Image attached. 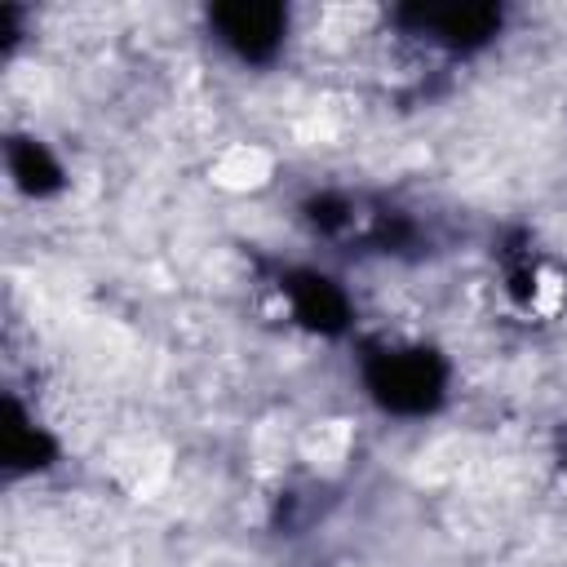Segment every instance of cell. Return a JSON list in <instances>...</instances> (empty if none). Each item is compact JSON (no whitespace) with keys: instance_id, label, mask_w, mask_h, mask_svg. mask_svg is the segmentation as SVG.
<instances>
[{"instance_id":"obj_1","label":"cell","mask_w":567,"mask_h":567,"mask_svg":"<svg viewBox=\"0 0 567 567\" xmlns=\"http://www.w3.org/2000/svg\"><path fill=\"white\" fill-rule=\"evenodd\" d=\"M368 385L372 394L394 408V412H425L439 403L443 394V368L434 354L425 350H399V354H381L368 368Z\"/></svg>"},{"instance_id":"obj_2","label":"cell","mask_w":567,"mask_h":567,"mask_svg":"<svg viewBox=\"0 0 567 567\" xmlns=\"http://www.w3.org/2000/svg\"><path fill=\"white\" fill-rule=\"evenodd\" d=\"M217 35L248 62H261L284 40V9L279 4H221L213 9Z\"/></svg>"},{"instance_id":"obj_3","label":"cell","mask_w":567,"mask_h":567,"mask_svg":"<svg viewBox=\"0 0 567 567\" xmlns=\"http://www.w3.org/2000/svg\"><path fill=\"white\" fill-rule=\"evenodd\" d=\"M421 27H430L439 40L447 44H478L496 31L501 13L487 9V4H461V9H416L412 13Z\"/></svg>"},{"instance_id":"obj_4","label":"cell","mask_w":567,"mask_h":567,"mask_svg":"<svg viewBox=\"0 0 567 567\" xmlns=\"http://www.w3.org/2000/svg\"><path fill=\"white\" fill-rule=\"evenodd\" d=\"M292 292V310L306 328H319V332H337L346 323V297L323 279V275H297L288 284Z\"/></svg>"},{"instance_id":"obj_5","label":"cell","mask_w":567,"mask_h":567,"mask_svg":"<svg viewBox=\"0 0 567 567\" xmlns=\"http://www.w3.org/2000/svg\"><path fill=\"white\" fill-rule=\"evenodd\" d=\"M9 168H13V177H18V186L22 190H31V195H40V190H53L58 186V164H53V155L40 146V142H27V137H18L13 146H9Z\"/></svg>"},{"instance_id":"obj_6","label":"cell","mask_w":567,"mask_h":567,"mask_svg":"<svg viewBox=\"0 0 567 567\" xmlns=\"http://www.w3.org/2000/svg\"><path fill=\"white\" fill-rule=\"evenodd\" d=\"M4 456H9V465H44V456H49V443L9 408V425H4Z\"/></svg>"}]
</instances>
